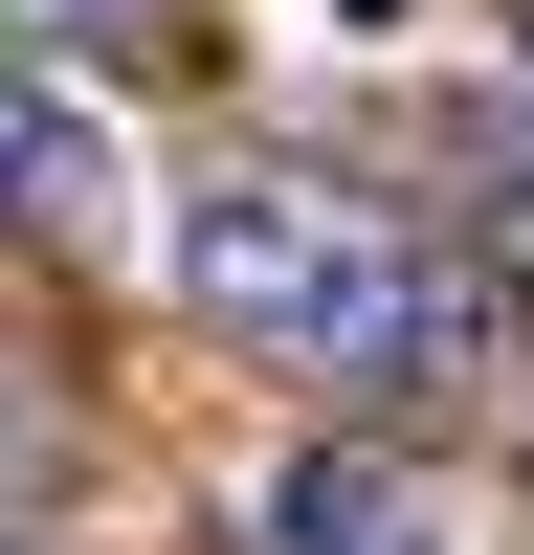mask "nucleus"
Instances as JSON below:
<instances>
[{
  "mask_svg": "<svg viewBox=\"0 0 534 555\" xmlns=\"http://www.w3.org/2000/svg\"><path fill=\"white\" fill-rule=\"evenodd\" d=\"M245 533H267V555H423V489H400L379 444H290Z\"/></svg>",
  "mask_w": 534,
  "mask_h": 555,
  "instance_id": "3",
  "label": "nucleus"
},
{
  "mask_svg": "<svg viewBox=\"0 0 534 555\" xmlns=\"http://www.w3.org/2000/svg\"><path fill=\"white\" fill-rule=\"evenodd\" d=\"M178 311L245 356H290V378H445V356L490 334L468 267H423L379 201H334V178H201L178 201Z\"/></svg>",
  "mask_w": 534,
  "mask_h": 555,
  "instance_id": "1",
  "label": "nucleus"
},
{
  "mask_svg": "<svg viewBox=\"0 0 534 555\" xmlns=\"http://www.w3.org/2000/svg\"><path fill=\"white\" fill-rule=\"evenodd\" d=\"M0 222H23V245H112V222H134V133H112V89L0 67Z\"/></svg>",
  "mask_w": 534,
  "mask_h": 555,
  "instance_id": "2",
  "label": "nucleus"
},
{
  "mask_svg": "<svg viewBox=\"0 0 534 555\" xmlns=\"http://www.w3.org/2000/svg\"><path fill=\"white\" fill-rule=\"evenodd\" d=\"M0 555H23V533H0Z\"/></svg>",
  "mask_w": 534,
  "mask_h": 555,
  "instance_id": "5",
  "label": "nucleus"
},
{
  "mask_svg": "<svg viewBox=\"0 0 534 555\" xmlns=\"http://www.w3.org/2000/svg\"><path fill=\"white\" fill-rule=\"evenodd\" d=\"M44 23H112V0H44Z\"/></svg>",
  "mask_w": 534,
  "mask_h": 555,
  "instance_id": "4",
  "label": "nucleus"
}]
</instances>
